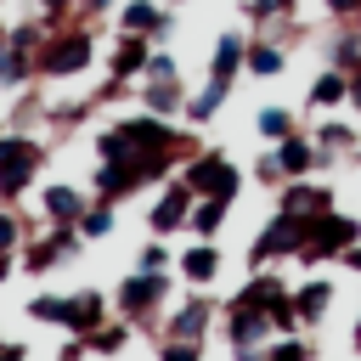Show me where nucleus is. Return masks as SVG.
I'll return each instance as SVG.
<instances>
[{
	"label": "nucleus",
	"mask_w": 361,
	"mask_h": 361,
	"mask_svg": "<svg viewBox=\"0 0 361 361\" xmlns=\"http://www.w3.org/2000/svg\"><path fill=\"white\" fill-rule=\"evenodd\" d=\"M192 203H197V197H192V186H186V180H169V186L158 192V203H152V231H158V237L180 231V226H186V214H192Z\"/></svg>",
	"instance_id": "10"
},
{
	"label": "nucleus",
	"mask_w": 361,
	"mask_h": 361,
	"mask_svg": "<svg viewBox=\"0 0 361 361\" xmlns=\"http://www.w3.org/2000/svg\"><path fill=\"white\" fill-rule=\"evenodd\" d=\"M113 231V203H96L79 214V237H107Z\"/></svg>",
	"instance_id": "32"
},
{
	"label": "nucleus",
	"mask_w": 361,
	"mask_h": 361,
	"mask_svg": "<svg viewBox=\"0 0 361 361\" xmlns=\"http://www.w3.org/2000/svg\"><path fill=\"white\" fill-rule=\"evenodd\" d=\"M305 102H310V107H338V102H350V73H344V68H322V73L310 79Z\"/></svg>",
	"instance_id": "20"
},
{
	"label": "nucleus",
	"mask_w": 361,
	"mask_h": 361,
	"mask_svg": "<svg viewBox=\"0 0 361 361\" xmlns=\"http://www.w3.org/2000/svg\"><path fill=\"white\" fill-rule=\"evenodd\" d=\"M254 79H276L282 68H288V51L276 45V39H248V62H243Z\"/></svg>",
	"instance_id": "23"
},
{
	"label": "nucleus",
	"mask_w": 361,
	"mask_h": 361,
	"mask_svg": "<svg viewBox=\"0 0 361 361\" xmlns=\"http://www.w3.org/2000/svg\"><path fill=\"white\" fill-rule=\"evenodd\" d=\"M288 299H293V288H288L282 276H271V271H254L231 305H248V310H265V316H271V310H276V305H288Z\"/></svg>",
	"instance_id": "15"
},
{
	"label": "nucleus",
	"mask_w": 361,
	"mask_h": 361,
	"mask_svg": "<svg viewBox=\"0 0 361 361\" xmlns=\"http://www.w3.org/2000/svg\"><path fill=\"white\" fill-rule=\"evenodd\" d=\"M124 338H130V327H124V322H102V327L85 338V350H96V355H113V350H124Z\"/></svg>",
	"instance_id": "31"
},
{
	"label": "nucleus",
	"mask_w": 361,
	"mask_h": 361,
	"mask_svg": "<svg viewBox=\"0 0 361 361\" xmlns=\"http://www.w3.org/2000/svg\"><path fill=\"white\" fill-rule=\"evenodd\" d=\"M0 62H6V34H0Z\"/></svg>",
	"instance_id": "44"
},
{
	"label": "nucleus",
	"mask_w": 361,
	"mask_h": 361,
	"mask_svg": "<svg viewBox=\"0 0 361 361\" xmlns=\"http://www.w3.org/2000/svg\"><path fill=\"white\" fill-rule=\"evenodd\" d=\"M164 299H169V276H164V271H130V276L113 288V305H118L124 322H152V316L164 310Z\"/></svg>",
	"instance_id": "3"
},
{
	"label": "nucleus",
	"mask_w": 361,
	"mask_h": 361,
	"mask_svg": "<svg viewBox=\"0 0 361 361\" xmlns=\"http://www.w3.org/2000/svg\"><path fill=\"white\" fill-rule=\"evenodd\" d=\"M39 158H45V147H39L34 135H0V197H6V203L34 186Z\"/></svg>",
	"instance_id": "4"
},
{
	"label": "nucleus",
	"mask_w": 361,
	"mask_h": 361,
	"mask_svg": "<svg viewBox=\"0 0 361 361\" xmlns=\"http://www.w3.org/2000/svg\"><path fill=\"white\" fill-rule=\"evenodd\" d=\"M28 316H34V322H51V327H68V293H39V299H28Z\"/></svg>",
	"instance_id": "28"
},
{
	"label": "nucleus",
	"mask_w": 361,
	"mask_h": 361,
	"mask_svg": "<svg viewBox=\"0 0 361 361\" xmlns=\"http://www.w3.org/2000/svg\"><path fill=\"white\" fill-rule=\"evenodd\" d=\"M39 209H45V220H51V226H79V214H85L90 203H85V192H79V186L51 180V186L39 192Z\"/></svg>",
	"instance_id": "14"
},
{
	"label": "nucleus",
	"mask_w": 361,
	"mask_h": 361,
	"mask_svg": "<svg viewBox=\"0 0 361 361\" xmlns=\"http://www.w3.org/2000/svg\"><path fill=\"white\" fill-rule=\"evenodd\" d=\"M333 209V186H316L310 175L299 180H282V214H299V220H316Z\"/></svg>",
	"instance_id": "9"
},
{
	"label": "nucleus",
	"mask_w": 361,
	"mask_h": 361,
	"mask_svg": "<svg viewBox=\"0 0 361 361\" xmlns=\"http://www.w3.org/2000/svg\"><path fill=\"white\" fill-rule=\"evenodd\" d=\"M259 361H310V344H305L299 333H282V338H271V344L259 350Z\"/></svg>",
	"instance_id": "29"
},
{
	"label": "nucleus",
	"mask_w": 361,
	"mask_h": 361,
	"mask_svg": "<svg viewBox=\"0 0 361 361\" xmlns=\"http://www.w3.org/2000/svg\"><path fill=\"white\" fill-rule=\"evenodd\" d=\"M350 107H355V113H361V68H355V73H350Z\"/></svg>",
	"instance_id": "42"
},
{
	"label": "nucleus",
	"mask_w": 361,
	"mask_h": 361,
	"mask_svg": "<svg viewBox=\"0 0 361 361\" xmlns=\"http://www.w3.org/2000/svg\"><path fill=\"white\" fill-rule=\"evenodd\" d=\"M299 0H248V17L254 23H288Z\"/></svg>",
	"instance_id": "33"
},
{
	"label": "nucleus",
	"mask_w": 361,
	"mask_h": 361,
	"mask_svg": "<svg viewBox=\"0 0 361 361\" xmlns=\"http://www.w3.org/2000/svg\"><path fill=\"white\" fill-rule=\"evenodd\" d=\"M271 338H276V327H271L265 310H248V305H231L226 310V344H231V355L237 350H265Z\"/></svg>",
	"instance_id": "7"
},
{
	"label": "nucleus",
	"mask_w": 361,
	"mask_h": 361,
	"mask_svg": "<svg viewBox=\"0 0 361 361\" xmlns=\"http://www.w3.org/2000/svg\"><path fill=\"white\" fill-rule=\"evenodd\" d=\"M350 243H361V220H350V214L327 209V214H316V220H310L299 259H305V265H316V259H338Z\"/></svg>",
	"instance_id": "5"
},
{
	"label": "nucleus",
	"mask_w": 361,
	"mask_h": 361,
	"mask_svg": "<svg viewBox=\"0 0 361 361\" xmlns=\"http://www.w3.org/2000/svg\"><path fill=\"white\" fill-rule=\"evenodd\" d=\"M271 158H276V169H282V180H299V175H316L327 158H322V147L310 141V135H282V141H271Z\"/></svg>",
	"instance_id": "8"
},
{
	"label": "nucleus",
	"mask_w": 361,
	"mask_h": 361,
	"mask_svg": "<svg viewBox=\"0 0 361 361\" xmlns=\"http://www.w3.org/2000/svg\"><path fill=\"white\" fill-rule=\"evenodd\" d=\"M135 271H169V248L164 243H147L141 259H135Z\"/></svg>",
	"instance_id": "36"
},
{
	"label": "nucleus",
	"mask_w": 361,
	"mask_h": 361,
	"mask_svg": "<svg viewBox=\"0 0 361 361\" xmlns=\"http://www.w3.org/2000/svg\"><path fill=\"white\" fill-rule=\"evenodd\" d=\"M118 34L164 39V34H169V11H164L158 0H124V6H118Z\"/></svg>",
	"instance_id": "12"
},
{
	"label": "nucleus",
	"mask_w": 361,
	"mask_h": 361,
	"mask_svg": "<svg viewBox=\"0 0 361 361\" xmlns=\"http://www.w3.org/2000/svg\"><path fill=\"white\" fill-rule=\"evenodd\" d=\"M327 305H333V282H327V276H310V282L293 288V316H299V327H316V322L327 316Z\"/></svg>",
	"instance_id": "17"
},
{
	"label": "nucleus",
	"mask_w": 361,
	"mask_h": 361,
	"mask_svg": "<svg viewBox=\"0 0 361 361\" xmlns=\"http://www.w3.org/2000/svg\"><path fill=\"white\" fill-rule=\"evenodd\" d=\"M85 11H113V0H79Z\"/></svg>",
	"instance_id": "43"
},
{
	"label": "nucleus",
	"mask_w": 361,
	"mask_h": 361,
	"mask_svg": "<svg viewBox=\"0 0 361 361\" xmlns=\"http://www.w3.org/2000/svg\"><path fill=\"white\" fill-rule=\"evenodd\" d=\"M226 96H231V85H220V79H209V85H203L197 96H186V107H180V113H186L192 124H209V118H214V113L226 107Z\"/></svg>",
	"instance_id": "24"
},
{
	"label": "nucleus",
	"mask_w": 361,
	"mask_h": 361,
	"mask_svg": "<svg viewBox=\"0 0 361 361\" xmlns=\"http://www.w3.org/2000/svg\"><path fill=\"white\" fill-rule=\"evenodd\" d=\"M17 243H23V220H17V214H6V209H0V254H11V248H17Z\"/></svg>",
	"instance_id": "37"
},
{
	"label": "nucleus",
	"mask_w": 361,
	"mask_h": 361,
	"mask_svg": "<svg viewBox=\"0 0 361 361\" xmlns=\"http://www.w3.org/2000/svg\"><path fill=\"white\" fill-rule=\"evenodd\" d=\"M327 11H333V17H355V11H361V0H327Z\"/></svg>",
	"instance_id": "38"
},
{
	"label": "nucleus",
	"mask_w": 361,
	"mask_h": 361,
	"mask_svg": "<svg viewBox=\"0 0 361 361\" xmlns=\"http://www.w3.org/2000/svg\"><path fill=\"white\" fill-rule=\"evenodd\" d=\"M90 56H96L90 28H51L45 45H39V73L45 79H73V73L90 68Z\"/></svg>",
	"instance_id": "1"
},
{
	"label": "nucleus",
	"mask_w": 361,
	"mask_h": 361,
	"mask_svg": "<svg viewBox=\"0 0 361 361\" xmlns=\"http://www.w3.org/2000/svg\"><path fill=\"white\" fill-rule=\"evenodd\" d=\"M327 56H333V68L355 73V68H361V28H344V34L327 45Z\"/></svg>",
	"instance_id": "26"
},
{
	"label": "nucleus",
	"mask_w": 361,
	"mask_h": 361,
	"mask_svg": "<svg viewBox=\"0 0 361 361\" xmlns=\"http://www.w3.org/2000/svg\"><path fill=\"white\" fill-rule=\"evenodd\" d=\"M305 231H310V220H299V214H282V209H276V220H265V226H259V237L248 243V259H254V265H265V259L299 254V248H305Z\"/></svg>",
	"instance_id": "6"
},
{
	"label": "nucleus",
	"mask_w": 361,
	"mask_h": 361,
	"mask_svg": "<svg viewBox=\"0 0 361 361\" xmlns=\"http://www.w3.org/2000/svg\"><path fill=\"white\" fill-rule=\"evenodd\" d=\"M147 79H175V56H169V51H152L147 68H141V85H147Z\"/></svg>",
	"instance_id": "35"
},
{
	"label": "nucleus",
	"mask_w": 361,
	"mask_h": 361,
	"mask_svg": "<svg viewBox=\"0 0 361 361\" xmlns=\"http://www.w3.org/2000/svg\"><path fill=\"white\" fill-rule=\"evenodd\" d=\"M158 361H203V344H192V338H164V344H158Z\"/></svg>",
	"instance_id": "34"
},
{
	"label": "nucleus",
	"mask_w": 361,
	"mask_h": 361,
	"mask_svg": "<svg viewBox=\"0 0 361 361\" xmlns=\"http://www.w3.org/2000/svg\"><path fill=\"white\" fill-rule=\"evenodd\" d=\"M226 197H197L192 203V214H186V231H197L203 243H214V231H220V220H226Z\"/></svg>",
	"instance_id": "25"
},
{
	"label": "nucleus",
	"mask_w": 361,
	"mask_h": 361,
	"mask_svg": "<svg viewBox=\"0 0 361 361\" xmlns=\"http://www.w3.org/2000/svg\"><path fill=\"white\" fill-rule=\"evenodd\" d=\"M175 265H180V276H186V282H197V288H203V282H214V276H220V248H214V243H197V248H186Z\"/></svg>",
	"instance_id": "22"
},
{
	"label": "nucleus",
	"mask_w": 361,
	"mask_h": 361,
	"mask_svg": "<svg viewBox=\"0 0 361 361\" xmlns=\"http://www.w3.org/2000/svg\"><path fill=\"white\" fill-rule=\"evenodd\" d=\"M310 141H316V147H322V158H333V152H350V147H355V130H350V124H338V118H333V124H322V130H316V135H310Z\"/></svg>",
	"instance_id": "27"
},
{
	"label": "nucleus",
	"mask_w": 361,
	"mask_h": 361,
	"mask_svg": "<svg viewBox=\"0 0 361 361\" xmlns=\"http://www.w3.org/2000/svg\"><path fill=\"white\" fill-rule=\"evenodd\" d=\"M141 107H147V113H158V118H175V113L186 107V90H180L175 79H147V90H141Z\"/></svg>",
	"instance_id": "21"
},
{
	"label": "nucleus",
	"mask_w": 361,
	"mask_h": 361,
	"mask_svg": "<svg viewBox=\"0 0 361 361\" xmlns=\"http://www.w3.org/2000/svg\"><path fill=\"white\" fill-rule=\"evenodd\" d=\"M243 62H248V34H220L214 51H209V79L231 85V79L243 73Z\"/></svg>",
	"instance_id": "16"
},
{
	"label": "nucleus",
	"mask_w": 361,
	"mask_h": 361,
	"mask_svg": "<svg viewBox=\"0 0 361 361\" xmlns=\"http://www.w3.org/2000/svg\"><path fill=\"white\" fill-rule=\"evenodd\" d=\"M90 180H96V197H102V203H118V197H130V192L141 186V169H135L130 158H102V169H96Z\"/></svg>",
	"instance_id": "13"
},
{
	"label": "nucleus",
	"mask_w": 361,
	"mask_h": 361,
	"mask_svg": "<svg viewBox=\"0 0 361 361\" xmlns=\"http://www.w3.org/2000/svg\"><path fill=\"white\" fill-rule=\"evenodd\" d=\"M39 6H45V17H62V11H68V6H79V0H39Z\"/></svg>",
	"instance_id": "41"
},
{
	"label": "nucleus",
	"mask_w": 361,
	"mask_h": 361,
	"mask_svg": "<svg viewBox=\"0 0 361 361\" xmlns=\"http://www.w3.org/2000/svg\"><path fill=\"white\" fill-rule=\"evenodd\" d=\"M0 361H28V350L23 344H0Z\"/></svg>",
	"instance_id": "39"
},
{
	"label": "nucleus",
	"mask_w": 361,
	"mask_h": 361,
	"mask_svg": "<svg viewBox=\"0 0 361 361\" xmlns=\"http://www.w3.org/2000/svg\"><path fill=\"white\" fill-rule=\"evenodd\" d=\"M102 322H107V299H102L96 288H85V293H68V333L90 338Z\"/></svg>",
	"instance_id": "18"
},
{
	"label": "nucleus",
	"mask_w": 361,
	"mask_h": 361,
	"mask_svg": "<svg viewBox=\"0 0 361 361\" xmlns=\"http://www.w3.org/2000/svg\"><path fill=\"white\" fill-rule=\"evenodd\" d=\"M180 180L192 186V197H226V203H237V192H243V169L226 152H192L180 164Z\"/></svg>",
	"instance_id": "2"
},
{
	"label": "nucleus",
	"mask_w": 361,
	"mask_h": 361,
	"mask_svg": "<svg viewBox=\"0 0 361 361\" xmlns=\"http://www.w3.org/2000/svg\"><path fill=\"white\" fill-rule=\"evenodd\" d=\"M209 322H214V310H209L203 299H186V305L164 322V338H192V344H203V338H209Z\"/></svg>",
	"instance_id": "19"
},
{
	"label": "nucleus",
	"mask_w": 361,
	"mask_h": 361,
	"mask_svg": "<svg viewBox=\"0 0 361 361\" xmlns=\"http://www.w3.org/2000/svg\"><path fill=\"white\" fill-rule=\"evenodd\" d=\"M338 259H344V265H350V271H361V243H350V248H344V254H338Z\"/></svg>",
	"instance_id": "40"
},
{
	"label": "nucleus",
	"mask_w": 361,
	"mask_h": 361,
	"mask_svg": "<svg viewBox=\"0 0 361 361\" xmlns=\"http://www.w3.org/2000/svg\"><path fill=\"white\" fill-rule=\"evenodd\" d=\"M152 45H158V39H147V34H118V45H113V62H107V79H118V85L141 79V68H147Z\"/></svg>",
	"instance_id": "11"
},
{
	"label": "nucleus",
	"mask_w": 361,
	"mask_h": 361,
	"mask_svg": "<svg viewBox=\"0 0 361 361\" xmlns=\"http://www.w3.org/2000/svg\"><path fill=\"white\" fill-rule=\"evenodd\" d=\"M254 130H259L265 141H282V135H293V113H288V107H259Z\"/></svg>",
	"instance_id": "30"
}]
</instances>
